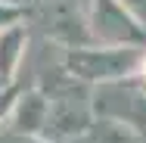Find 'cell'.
I'll return each mask as SVG.
<instances>
[{"label": "cell", "instance_id": "cell-1", "mask_svg": "<svg viewBox=\"0 0 146 143\" xmlns=\"http://www.w3.org/2000/svg\"><path fill=\"white\" fill-rule=\"evenodd\" d=\"M146 50H131V47H100V44H87V47H75V50H62L59 65L75 75L81 84L100 87L112 84V81H124L134 78L140 62H143Z\"/></svg>", "mask_w": 146, "mask_h": 143}, {"label": "cell", "instance_id": "cell-2", "mask_svg": "<svg viewBox=\"0 0 146 143\" xmlns=\"http://www.w3.org/2000/svg\"><path fill=\"white\" fill-rule=\"evenodd\" d=\"M90 106H93V118L124 124V128L137 131L140 137L146 134V87L137 81V75L93 87Z\"/></svg>", "mask_w": 146, "mask_h": 143}, {"label": "cell", "instance_id": "cell-3", "mask_svg": "<svg viewBox=\"0 0 146 143\" xmlns=\"http://www.w3.org/2000/svg\"><path fill=\"white\" fill-rule=\"evenodd\" d=\"M87 31L100 47L146 50V28L118 0H87Z\"/></svg>", "mask_w": 146, "mask_h": 143}, {"label": "cell", "instance_id": "cell-4", "mask_svg": "<svg viewBox=\"0 0 146 143\" xmlns=\"http://www.w3.org/2000/svg\"><path fill=\"white\" fill-rule=\"evenodd\" d=\"M47 96L37 90V87H22L13 112L6 118V134H16V137H31V140H40L44 134V124H47Z\"/></svg>", "mask_w": 146, "mask_h": 143}, {"label": "cell", "instance_id": "cell-5", "mask_svg": "<svg viewBox=\"0 0 146 143\" xmlns=\"http://www.w3.org/2000/svg\"><path fill=\"white\" fill-rule=\"evenodd\" d=\"M25 50H28V22H19L0 31V81L6 84L16 81Z\"/></svg>", "mask_w": 146, "mask_h": 143}, {"label": "cell", "instance_id": "cell-6", "mask_svg": "<svg viewBox=\"0 0 146 143\" xmlns=\"http://www.w3.org/2000/svg\"><path fill=\"white\" fill-rule=\"evenodd\" d=\"M90 143H143V137L124 124H115V121H103L96 118L93 128H90Z\"/></svg>", "mask_w": 146, "mask_h": 143}, {"label": "cell", "instance_id": "cell-7", "mask_svg": "<svg viewBox=\"0 0 146 143\" xmlns=\"http://www.w3.org/2000/svg\"><path fill=\"white\" fill-rule=\"evenodd\" d=\"M31 19V3H19V0H0V31L19 22Z\"/></svg>", "mask_w": 146, "mask_h": 143}, {"label": "cell", "instance_id": "cell-8", "mask_svg": "<svg viewBox=\"0 0 146 143\" xmlns=\"http://www.w3.org/2000/svg\"><path fill=\"white\" fill-rule=\"evenodd\" d=\"M19 93H22V84H19V81H13V84H6L3 90H0V131L6 128V118H9V112H13Z\"/></svg>", "mask_w": 146, "mask_h": 143}, {"label": "cell", "instance_id": "cell-9", "mask_svg": "<svg viewBox=\"0 0 146 143\" xmlns=\"http://www.w3.org/2000/svg\"><path fill=\"white\" fill-rule=\"evenodd\" d=\"M118 3H121V6H124V9L146 28V0H118Z\"/></svg>", "mask_w": 146, "mask_h": 143}, {"label": "cell", "instance_id": "cell-10", "mask_svg": "<svg viewBox=\"0 0 146 143\" xmlns=\"http://www.w3.org/2000/svg\"><path fill=\"white\" fill-rule=\"evenodd\" d=\"M137 81L146 87V53H143V62H140V69H137Z\"/></svg>", "mask_w": 146, "mask_h": 143}, {"label": "cell", "instance_id": "cell-11", "mask_svg": "<svg viewBox=\"0 0 146 143\" xmlns=\"http://www.w3.org/2000/svg\"><path fill=\"white\" fill-rule=\"evenodd\" d=\"M56 143H90V134H84V137H72V140H56Z\"/></svg>", "mask_w": 146, "mask_h": 143}, {"label": "cell", "instance_id": "cell-12", "mask_svg": "<svg viewBox=\"0 0 146 143\" xmlns=\"http://www.w3.org/2000/svg\"><path fill=\"white\" fill-rule=\"evenodd\" d=\"M3 87H6V81H0V90H3Z\"/></svg>", "mask_w": 146, "mask_h": 143}, {"label": "cell", "instance_id": "cell-13", "mask_svg": "<svg viewBox=\"0 0 146 143\" xmlns=\"http://www.w3.org/2000/svg\"><path fill=\"white\" fill-rule=\"evenodd\" d=\"M143 143H146V134H143Z\"/></svg>", "mask_w": 146, "mask_h": 143}]
</instances>
